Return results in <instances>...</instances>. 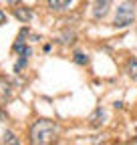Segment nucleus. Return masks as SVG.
<instances>
[{
	"mask_svg": "<svg viewBox=\"0 0 137 145\" xmlns=\"http://www.w3.org/2000/svg\"><path fill=\"white\" fill-rule=\"evenodd\" d=\"M57 127L48 119H37L30 127V145H53Z\"/></svg>",
	"mask_w": 137,
	"mask_h": 145,
	"instance_id": "nucleus-1",
	"label": "nucleus"
},
{
	"mask_svg": "<svg viewBox=\"0 0 137 145\" xmlns=\"http://www.w3.org/2000/svg\"><path fill=\"white\" fill-rule=\"evenodd\" d=\"M135 20V4L133 2H123L121 6L117 8L115 14V26H129Z\"/></svg>",
	"mask_w": 137,
	"mask_h": 145,
	"instance_id": "nucleus-2",
	"label": "nucleus"
},
{
	"mask_svg": "<svg viewBox=\"0 0 137 145\" xmlns=\"http://www.w3.org/2000/svg\"><path fill=\"white\" fill-rule=\"evenodd\" d=\"M12 97V85L6 79H0V105H6Z\"/></svg>",
	"mask_w": 137,
	"mask_h": 145,
	"instance_id": "nucleus-3",
	"label": "nucleus"
},
{
	"mask_svg": "<svg viewBox=\"0 0 137 145\" xmlns=\"http://www.w3.org/2000/svg\"><path fill=\"white\" fill-rule=\"evenodd\" d=\"M111 8V0H95V10H93V16L95 18H103Z\"/></svg>",
	"mask_w": 137,
	"mask_h": 145,
	"instance_id": "nucleus-4",
	"label": "nucleus"
},
{
	"mask_svg": "<svg viewBox=\"0 0 137 145\" xmlns=\"http://www.w3.org/2000/svg\"><path fill=\"white\" fill-rule=\"evenodd\" d=\"M14 16L18 18V20H22V22H28L32 18V10L26 8V6H18V8H14Z\"/></svg>",
	"mask_w": 137,
	"mask_h": 145,
	"instance_id": "nucleus-5",
	"label": "nucleus"
},
{
	"mask_svg": "<svg viewBox=\"0 0 137 145\" xmlns=\"http://www.w3.org/2000/svg\"><path fill=\"white\" fill-rule=\"evenodd\" d=\"M68 4H71V0H48L50 10H65Z\"/></svg>",
	"mask_w": 137,
	"mask_h": 145,
	"instance_id": "nucleus-6",
	"label": "nucleus"
},
{
	"mask_svg": "<svg viewBox=\"0 0 137 145\" xmlns=\"http://www.w3.org/2000/svg\"><path fill=\"white\" fill-rule=\"evenodd\" d=\"M101 119H105V111H103V109L99 107L97 111H95V113L91 115V119H89V121H91V125H93V127H99V125L103 123Z\"/></svg>",
	"mask_w": 137,
	"mask_h": 145,
	"instance_id": "nucleus-7",
	"label": "nucleus"
},
{
	"mask_svg": "<svg viewBox=\"0 0 137 145\" xmlns=\"http://www.w3.org/2000/svg\"><path fill=\"white\" fill-rule=\"evenodd\" d=\"M2 145H20V139L16 137L12 131H6L4 133V139H2Z\"/></svg>",
	"mask_w": 137,
	"mask_h": 145,
	"instance_id": "nucleus-8",
	"label": "nucleus"
},
{
	"mask_svg": "<svg viewBox=\"0 0 137 145\" xmlns=\"http://www.w3.org/2000/svg\"><path fill=\"white\" fill-rule=\"evenodd\" d=\"M127 72H129V77L137 81V59H131L129 61V67H127Z\"/></svg>",
	"mask_w": 137,
	"mask_h": 145,
	"instance_id": "nucleus-9",
	"label": "nucleus"
},
{
	"mask_svg": "<svg viewBox=\"0 0 137 145\" xmlns=\"http://www.w3.org/2000/svg\"><path fill=\"white\" fill-rule=\"evenodd\" d=\"M75 63H77V65H87V63H89V59L85 57L83 52H75Z\"/></svg>",
	"mask_w": 137,
	"mask_h": 145,
	"instance_id": "nucleus-10",
	"label": "nucleus"
},
{
	"mask_svg": "<svg viewBox=\"0 0 137 145\" xmlns=\"http://www.w3.org/2000/svg\"><path fill=\"white\" fill-rule=\"evenodd\" d=\"M4 20H6V14H4L2 10H0V24H4Z\"/></svg>",
	"mask_w": 137,
	"mask_h": 145,
	"instance_id": "nucleus-11",
	"label": "nucleus"
},
{
	"mask_svg": "<svg viewBox=\"0 0 137 145\" xmlns=\"http://www.w3.org/2000/svg\"><path fill=\"white\" fill-rule=\"evenodd\" d=\"M6 2H8L10 6H16V4H18V0H6Z\"/></svg>",
	"mask_w": 137,
	"mask_h": 145,
	"instance_id": "nucleus-12",
	"label": "nucleus"
},
{
	"mask_svg": "<svg viewBox=\"0 0 137 145\" xmlns=\"http://www.w3.org/2000/svg\"><path fill=\"white\" fill-rule=\"evenodd\" d=\"M2 119H4V113H2V111H0V121H2Z\"/></svg>",
	"mask_w": 137,
	"mask_h": 145,
	"instance_id": "nucleus-13",
	"label": "nucleus"
}]
</instances>
